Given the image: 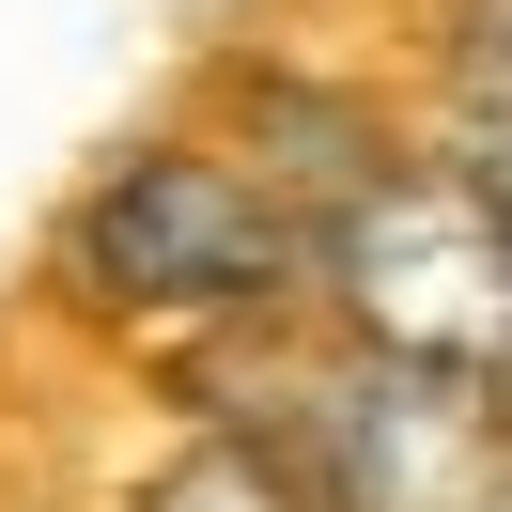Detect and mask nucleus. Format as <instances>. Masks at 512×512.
<instances>
[{"instance_id": "1", "label": "nucleus", "mask_w": 512, "mask_h": 512, "mask_svg": "<svg viewBox=\"0 0 512 512\" xmlns=\"http://www.w3.org/2000/svg\"><path fill=\"white\" fill-rule=\"evenodd\" d=\"M63 295L140 342H233L311 295V218L264 187L233 140H140L63 202Z\"/></svg>"}, {"instance_id": "2", "label": "nucleus", "mask_w": 512, "mask_h": 512, "mask_svg": "<svg viewBox=\"0 0 512 512\" xmlns=\"http://www.w3.org/2000/svg\"><path fill=\"white\" fill-rule=\"evenodd\" d=\"M218 419L249 450H280L311 481V512H512V404L419 373L373 342H295L249 326V373L218 388Z\"/></svg>"}, {"instance_id": "3", "label": "nucleus", "mask_w": 512, "mask_h": 512, "mask_svg": "<svg viewBox=\"0 0 512 512\" xmlns=\"http://www.w3.org/2000/svg\"><path fill=\"white\" fill-rule=\"evenodd\" d=\"M311 295L342 342L419 357V373L512 404V218L450 156H388L357 202L311 218Z\"/></svg>"}, {"instance_id": "4", "label": "nucleus", "mask_w": 512, "mask_h": 512, "mask_svg": "<svg viewBox=\"0 0 512 512\" xmlns=\"http://www.w3.org/2000/svg\"><path fill=\"white\" fill-rule=\"evenodd\" d=\"M435 156L512 218V0H450V47H435Z\"/></svg>"}, {"instance_id": "5", "label": "nucleus", "mask_w": 512, "mask_h": 512, "mask_svg": "<svg viewBox=\"0 0 512 512\" xmlns=\"http://www.w3.org/2000/svg\"><path fill=\"white\" fill-rule=\"evenodd\" d=\"M140 512H311V481H295L280 450H249L233 419H202V435L140 481Z\"/></svg>"}]
</instances>
